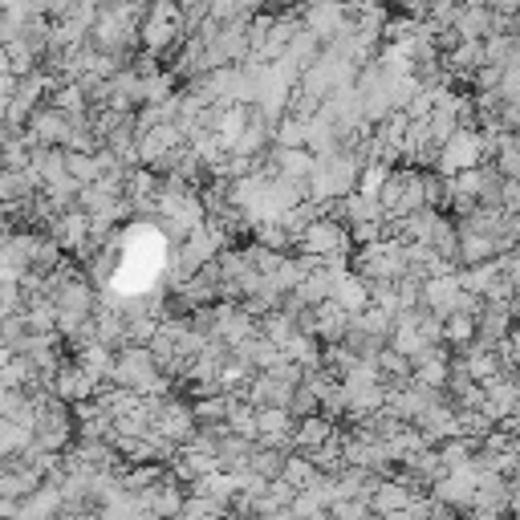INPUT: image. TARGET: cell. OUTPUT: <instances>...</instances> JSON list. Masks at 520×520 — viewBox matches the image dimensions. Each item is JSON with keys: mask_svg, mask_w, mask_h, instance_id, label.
I'll list each match as a JSON object with an SVG mask.
<instances>
[{"mask_svg": "<svg viewBox=\"0 0 520 520\" xmlns=\"http://www.w3.org/2000/svg\"><path fill=\"white\" fill-rule=\"evenodd\" d=\"M390 5H407V0H390Z\"/></svg>", "mask_w": 520, "mask_h": 520, "instance_id": "cell-40", "label": "cell"}, {"mask_svg": "<svg viewBox=\"0 0 520 520\" xmlns=\"http://www.w3.org/2000/svg\"><path fill=\"white\" fill-rule=\"evenodd\" d=\"M484 159H488V147H484V135H480V130H476V126H455L451 135L439 143L431 171L447 179V175H455V171L480 167Z\"/></svg>", "mask_w": 520, "mask_h": 520, "instance_id": "cell-4", "label": "cell"}, {"mask_svg": "<svg viewBox=\"0 0 520 520\" xmlns=\"http://www.w3.org/2000/svg\"><path fill=\"white\" fill-rule=\"evenodd\" d=\"M9 139H13V130H9V126H5V122H0V147H5V143H9Z\"/></svg>", "mask_w": 520, "mask_h": 520, "instance_id": "cell-38", "label": "cell"}, {"mask_svg": "<svg viewBox=\"0 0 520 520\" xmlns=\"http://www.w3.org/2000/svg\"><path fill=\"white\" fill-rule=\"evenodd\" d=\"M289 451H277V447H265V443H252L248 460H244V472L260 476V480H277L281 476V464H285Z\"/></svg>", "mask_w": 520, "mask_h": 520, "instance_id": "cell-24", "label": "cell"}, {"mask_svg": "<svg viewBox=\"0 0 520 520\" xmlns=\"http://www.w3.org/2000/svg\"><path fill=\"white\" fill-rule=\"evenodd\" d=\"M496 256V240L492 236H476V232H460V265H484Z\"/></svg>", "mask_w": 520, "mask_h": 520, "instance_id": "cell-27", "label": "cell"}, {"mask_svg": "<svg viewBox=\"0 0 520 520\" xmlns=\"http://www.w3.org/2000/svg\"><path fill=\"white\" fill-rule=\"evenodd\" d=\"M330 301L334 305H342L346 313H362L366 305H370V285L358 277V273H338L334 277V289H330Z\"/></svg>", "mask_w": 520, "mask_h": 520, "instance_id": "cell-17", "label": "cell"}, {"mask_svg": "<svg viewBox=\"0 0 520 520\" xmlns=\"http://www.w3.org/2000/svg\"><path fill=\"white\" fill-rule=\"evenodd\" d=\"M305 256H350V232L346 224L330 220V216H317L313 224H305V232L293 244Z\"/></svg>", "mask_w": 520, "mask_h": 520, "instance_id": "cell-6", "label": "cell"}, {"mask_svg": "<svg viewBox=\"0 0 520 520\" xmlns=\"http://www.w3.org/2000/svg\"><path fill=\"white\" fill-rule=\"evenodd\" d=\"M366 520H386V516H374V512H370V516H366Z\"/></svg>", "mask_w": 520, "mask_h": 520, "instance_id": "cell-39", "label": "cell"}, {"mask_svg": "<svg viewBox=\"0 0 520 520\" xmlns=\"http://www.w3.org/2000/svg\"><path fill=\"white\" fill-rule=\"evenodd\" d=\"M9 358H13V350H9L5 342H0V370H5V366H9Z\"/></svg>", "mask_w": 520, "mask_h": 520, "instance_id": "cell-37", "label": "cell"}, {"mask_svg": "<svg viewBox=\"0 0 520 520\" xmlns=\"http://www.w3.org/2000/svg\"><path fill=\"white\" fill-rule=\"evenodd\" d=\"M183 17H179V0H147L143 21H139V45L147 57H167L183 41Z\"/></svg>", "mask_w": 520, "mask_h": 520, "instance_id": "cell-2", "label": "cell"}, {"mask_svg": "<svg viewBox=\"0 0 520 520\" xmlns=\"http://www.w3.org/2000/svg\"><path fill=\"white\" fill-rule=\"evenodd\" d=\"M49 390H53V399H61V403H70V407H78V403H86L94 390H98V382L94 378H86L70 358H65V366L53 374V382H49Z\"/></svg>", "mask_w": 520, "mask_h": 520, "instance_id": "cell-13", "label": "cell"}, {"mask_svg": "<svg viewBox=\"0 0 520 520\" xmlns=\"http://www.w3.org/2000/svg\"><path fill=\"white\" fill-rule=\"evenodd\" d=\"M313 476H317V468L305 460V455H301V451H289V455H285V464H281V476H277V480H285L293 492H301V488H309V480H313Z\"/></svg>", "mask_w": 520, "mask_h": 520, "instance_id": "cell-28", "label": "cell"}, {"mask_svg": "<svg viewBox=\"0 0 520 520\" xmlns=\"http://www.w3.org/2000/svg\"><path fill=\"white\" fill-rule=\"evenodd\" d=\"M419 492L411 488V484H403L399 476H382L378 484H374V492H370V512L374 516H390V512H403L411 500H415Z\"/></svg>", "mask_w": 520, "mask_h": 520, "instance_id": "cell-15", "label": "cell"}, {"mask_svg": "<svg viewBox=\"0 0 520 520\" xmlns=\"http://www.w3.org/2000/svg\"><path fill=\"white\" fill-rule=\"evenodd\" d=\"M110 386H122V390H135L143 399H159L171 390V378L159 374L155 358L147 346H122L114 350V362H110Z\"/></svg>", "mask_w": 520, "mask_h": 520, "instance_id": "cell-1", "label": "cell"}, {"mask_svg": "<svg viewBox=\"0 0 520 520\" xmlns=\"http://www.w3.org/2000/svg\"><path fill=\"white\" fill-rule=\"evenodd\" d=\"M309 317H313V330H309V334H313L321 346H338V342L346 338V330H350V313H346L342 305H334L330 297H325L321 305H313Z\"/></svg>", "mask_w": 520, "mask_h": 520, "instance_id": "cell-12", "label": "cell"}, {"mask_svg": "<svg viewBox=\"0 0 520 520\" xmlns=\"http://www.w3.org/2000/svg\"><path fill=\"white\" fill-rule=\"evenodd\" d=\"M386 175H390V163H362L354 191H362V195H378V187L386 183Z\"/></svg>", "mask_w": 520, "mask_h": 520, "instance_id": "cell-33", "label": "cell"}, {"mask_svg": "<svg viewBox=\"0 0 520 520\" xmlns=\"http://www.w3.org/2000/svg\"><path fill=\"white\" fill-rule=\"evenodd\" d=\"M334 431H338V423L325 419V415L293 419V451H313V447H321L325 439H330Z\"/></svg>", "mask_w": 520, "mask_h": 520, "instance_id": "cell-19", "label": "cell"}, {"mask_svg": "<svg viewBox=\"0 0 520 520\" xmlns=\"http://www.w3.org/2000/svg\"><path fill=\"white\" fill-rule=\"evenodd\" d=\"M135 496L143 500V508H147L155 520H171V516L179 512V504H183V496H187V492H183V484H179L175 476H167V472H163L159 480H151V484H147L143 492H135Z\"/></svg>", "mask_w": 520, "mask_h": 520, "instance_id": "cell-9", "label": "cell"}, {"mask_svg": "<svg viewBox=\"0 0 520 520\" xmlns=\"http://www.w3.org/2000/svg\"><path fill=\"white\" fill-rule=\"evenodd\" d=\"M451 29L460 33V41H484V37L492 33V9H484V5H464L460 13H455Z\"/></svg>", "mask_w": 520, "mask_h": 520, "instance_id": "cell-21", "label": "cell"}, {"mask_svg": "<svg viewBox=\"0 0 520 520\" xmlns=\"http://www.w3.org/2000/svg\"><path fill=\"white\" fill-rule=\"evenodd\" d=\"M49 240L61 248V252H82L86 248V236H90V216L70 208V212H57L49 224Z\"/></svg>", "mask_w": 520, "mask_h": 520, "instance_id": "cell-11", "label": "cell"}, {"mask_svg": "<svg viewBox=\"0 0 520 520\" xmlns=\"http://www.w3.org/2000/svg\"><path fill=\"white\" fill-rule=\"evenodd\" d=\"M472 496H476V468H460V472H443L431 484V500L451 508V512H472Z\"/></svg>", "mask_w": 520, "mask_h": 520, "instance_id": "cell-8", "label": "cell"}, {"mask_svg": "<svg viewBox=\"0 0 520 520\" xmlns=\"http://www.w3.org/2000/svg\"><path fill=\"white\" fill-rule=\"evenodd\" d=\"M13 508H17V500H9V496H0V520H13Z\"/></svg>", "mask_w": 520, "mask_h": 520, "instance_id": "cell-36", "label": "cell"}, {"mask_svg": "<svg viewBox=\"0 0 520 520\" xmlns=\"http://www.w3.org/2000/svg\"><path fill=\"white\" fill-rule=\"evenodd\" d=\"M65 171H70V179H74L78 187H86V183L102 179V163H98V151H94V155H78V151H65Z\"/></svg>", "mask_w": 520, "mask_h": 520, "instance_id": "cell-29", "label": "cell"}, {"mask_svg": "<svg viewBox=\"0 0 520 520\" xmlns=\"http://www.w3.org/2000/svg\"><path fill=\"white\" fill-rule=\"evenodd\" d=\"M370 504L366 500H334L330 504V520H366Z\"/></svg>", "mask_w": 520, "mask_h": 520, "instance_id": "cell-34", "label": "cell"}, {"mask_svg": "<svg viewBox=\"0 0 520 520\" xmlns=\"http://www.w3.org/2000/svg\"><path fill=\"white\" fill-rule=\"evenodd\" d=\"M41 191V183H37V175L25 167V171H9V167H0V204H21V200H29V195H37Z\"/></svg>", "mask_w": 520, "mask_h": 520, "instance_id": "cell-20", "label": "cell"}, {"mask_svg": "<svg viewBox=\"0 0 520 520\" xmlns=\"http://www.w3.org/2000/svg\"><path fill=\"white\" fill-rule=\"evenodd\" d=\"M472 338H476V317L472 313L460 309V313H447L443 317V346L447 350H464Z\"/></svg>", "mask_w": 520, "mask_h": 520, "instance_id": "cell-25", "label": "cell"}, {"mask_svg": "<svg viewBox=\"0 0 520 520\" xmlns=\"http://www.w3.org/2000/svg\"><path fill=\"white\" fill-rule=\"evenodd\" d=\"M232 354H236V358H240V362H244V366H248L252 374H256V370H269V366H273V362L281 358V350H277V346H273L269 338H260V334L244 338V342H240V346H236Z\"/></svg>", "mask_w": 520, "mask_h": 520, "instance_id": "cell-22", "label": "cell"}, {"mask_svg": "<svg viewBox=\"0 0 520 520\" xmlns=\"http://www.w3.org/2000/svg\"><path fill=\"white\" fill-rule=\"evenodd\" d=\"M224 427L232 435H244V439H256V407H248L244 399L232 403V411L224 415Z\"/></svg>", "mask_w": 520, "mask_h": 520, "instance_id": "cell-32", "label": "cell"}, {"mask_svg": "<svg viewBox=\"0 0 520 520\" xmlns=\"http://www.w3.org/2000/svg\"><path fill=\"white\" fill-rule=\"evenodd\" d=\"M297 21H301V29L313 33L321 45L338 41V37L350 29V13H346V5H338V0H305Z\"/></svg>", "mask_w": 520, "mask_h": 520, "instance_id": "cell-5", "label": "cell"}, {"mask_svg": "<svg viewBox=\"0 0 520 520\" xmlns=\"http://www.w3.org/2000/svg\"><path fill=\"white\" fill-rule=\"evenodd\" d=\"M427 520H460V512H451V508H443V504H435V500H431Z\"/></svg>", "mask_w": 520, "mask_h": 520, "instance_id": "cell-35", "label": "cell"}, {"mask_svg": "<svg viewBox=\"0 0 520 520\" xmlns=\"http://www.w3.org/2000/svg\"><path fill=\"white\" fill-rule=\"evenodd\" d=\"M171 94H175V78H171V74L151 70V74L139 78V102H143V106H147V102H167Z\"/></svg>", "mask_w": 520, "mask_h": 520, "instance_id": "cell-30", "label": "cell"}, {"mask_svg": "<svg viewBox=\"0 0 520 520\" xmlns=\"http://www.w3.org/2000/svg\"><path fill=\"white\" fill-rule=\"evenodd\" d=\"M350 273H358L362 281H399L407 273V260H403V240H370L350 248Z\"/></svg>", "mask_w": 520, "mask_h": 520, "instance_id": "cell-3", "label": "cell"}, {"mask_svg": "<svg viewBox=\"0 0 520 520\" xmlns=\"http://www.w3.org/2000/svg\"><path fill=\"white\" fill-rule=\"evenodd\" d=\"M273 147H305V118L281 114L273 122Z\"/></svg>", "mask_w": 520, "mask_h": 520, "instance_id": "cell-31", "label": "cell"}, {"mask_svg": "<svg viewBox=\"0 0 520 520\" xmlns=\"http://www.w3.org/2000/svg\"><path fill=\"white\" fill-rule=\"evenodd\" d=\"M70 362L86 374V378H94L98 386L110 378V362H114V350H106L102 342H86V346H74V354H70Z\"/></svg>", "mask_w": 520, "mask_h": 520, "instance_id": "cell-18", "label": "cell"}, {"mask_svg": "<svg viewBox=\"0 0 520 520\" xmlns=\"http://www.w3.org/2000/svg\"><path fill=\"white\" fill-rule=\"evenodd\" d=\"M382 476H374V472H366V468H342L338 476H334V484H338V500H370V492H374V484H378Z\"/></svg>", "mask_w": 520, "mask_h": 520, "instance_id": "cell-23", "label": "cell"}, {"mask_svg": "<svg viewBox=\"0 0 520 520\" xmlns=\"http://www.w3.org/2000/svg\"><path fill=\"white\" fill-rule=\"evenodd\" d=\"M273 147V122H265L252 106H248V122H244V130H240V139L232 143V151L228 155H240V159H260Z\"/></svg>", "mask_w": 520, "mask_h": 520, "instance_id": "cell-14", "label": "cell"}, {"mask_svg": "<svg viewBox=\"0 0 520 520\" xmlns=\"http://www.w3.org/2000/svg\"><path fill=\"white\" fill-rule=\"evenodd\" d=\"M415 431L423 435V443H443V439H451V435H460L455 431V411L447 407V399L443 403H435V407H427L419 419H415Z\"/></svg>", "mask_w": 520, "mask_h": 520, "instance_id": "cell-16", "label": "cell"}, {"mask_svg": "<svg viewBox=\"0 0 520 520\" xmlns=\"http://www.w3.org/2000/svg\"><path fill=\"white\" fill-rule=\"evenodd\" d=\"M21 135H25L29 147H65V139H70V118H65L61 110H53L49 102H41L29 114Z\"/></svg>", "mask_w": 520, "mask_h": 520, "instance_id": "cell-7", "label": "cell"}, {"mask_svg": "<svg viewBox=\"0 0 520 520\" xmlns=\"http://www.w3.org/2000/svg\"><path fill=\"white\" fill-rule=\"evenodd\" d=\"M175 147H183V135L175 122H163V126H151V130H139V143H135V155H139V167H155L163 155H171Z\"/></svg>", "mask_w": 520, "mask_h": 520, "instance_id": "cell-10", "label": "cell"}, {"mask_svg": "<svg viewBox=\"0 0 520 520\" xmlns=\"http://www.w3.org/2000/svg\"><path fill=\"white\" fill-rule=\"evenodd\" d=\"M281 5H289V0H281Z\"/></svg>", "mask_w": 520, "mask_h": 520, "instance_id": "cell-41", "label": "cell"}, {"mask_svg": "<svg viewBox=\"0 0 520 520\" xmlns=\"http://www.w3.org/2000/svg\"><path fill=\"white\" fill-rule=\"evenodd\" d=\"M252 244H260V248H269V252H293V240H289V232L277 224V220H260V224H252Z\"/></svg>", "mask_w": 520, "mask_h": 520, "instance_id": "cell-26", "label": "cell"}]
</instances>
